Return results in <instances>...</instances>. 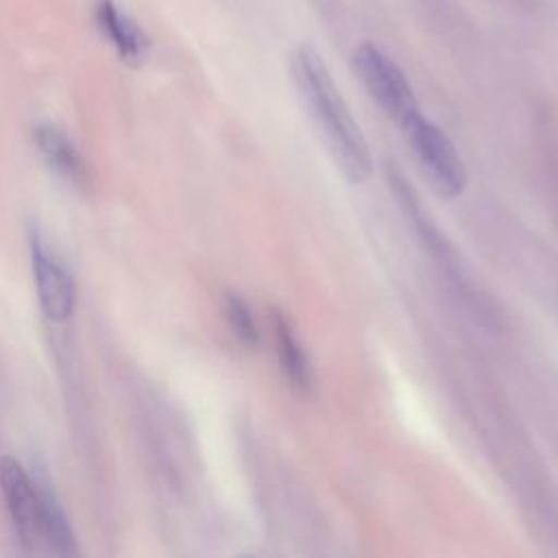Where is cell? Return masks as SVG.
<instances>
[{
    "label": "cell",
    "mask_w": 558,
    "mask_h": 558,
    "mask_svg": "<svg viewBox=\"0 0 558 558\" xmlns=\"http://www.w3.org/2000/svg\"><path fill=\"white\" fill-rule=\"evenodd\" d=\"M290 68L296 89L338 170L351 183L366 181L373 168L366 137L338 92L325 59L312 44H301L292 52Z\"/></svg>",
    "instance_id": "1"
},
{
    "label": "cell",
    "mask_w": 558,
    "mask_h": 558,
    "mask_svg": "<svg viewBox=\"0 0 558 558\" xmlns=\"http://www.w3.org/2000/svg\"><path fill=\"white\" fill-rule=\"evenodd\" d=\"M0 490L24 545L48 547L61 556L76 551L74 532L54 493L11 456L0 458Z\"/></svg>",
    "instance_id": "2"
},
{
    "label": "cell",
    "mask_w": 558,
    "mask_h": 558,
    "mask_svg": "<svg viewBox=\"0 0 558 558\" xmlns=\"http://www.w3.org/2000/svg\"><path fill=\"white\" fill-rule=\"evenodd\" d=\"M351 65L371 98L399 126L421 111L403 70L375 44H357L351 54Z\"/></svg>",
    "instance_id": "3"
},
{
    "label": "cell",
    "mask_w": 558,
    "mask_h": 558,
    "mask_svg": "<svg viewBox=\"0 0 558 558\" xmlns=\"http://www.w3.org/2000/svg\"><path fill=\"white\" fill-rule=\"evenodd\" d=\"M416 163L442 196H458L466 187V168L449 135L421 111L401 124Z\"/></svg>",
    "instance_id": "4"
},
{
    "label": "cell",
    "mask_w": 558,
    "mask_h": 558,
    "mask_svg": "<svg viewBox=\"0 0 558 558\" xmlns=\"http://www.w3.org/2000/svg\"><path fill=\"white\" fill-rule=\"evenodd\" d=\"M28 251L37 301L44 316L52 323L68 320L76 305V288L70 270L39 229H31Z\"/></svg>",
    "instance_id": "5"
},
{
    "label": "cell",
    "mask_w": 558,
    "mask_h": 558,
    "mask_svg": "<svg viewBox=\"0 0 558 558\" xmlns=\"http://www.w3.org/2000/svg\"><path fill=\"white\" fill-rule=\"evenodd\" d=\"M96 24L126 65L140 68L146 61L150 50L146 33L113 0L96 2Z\"/></svg>",
    "instance_id": "6"
},
{
    "label": "cell",
    "mask_w": 558,
    "mask_h": 558,
    "mask_svg": "<svg viewBox=\"0 0 558 558\" xmlns=\"http://www.w3.org/2000/svg\"><path fill=\"white\" fill-rule=\"evenodd\" d=\"M35 144L44 157V161L54 170L61 179L72 185L85 187L87 185V168L85 161L74 146V142L52 122H39L33 131Z\"/></svg>",
    "instance_id": "7"
},
{
    "label": "cell",
    "mask_w": 558,
    "mask_h": 558,
    "mask_svg": "<svg viewBox=\"0 0 558 558\" xmlns=\"http://www.w3.org/2000/svg\"><path fill=\"white\" fill-rule=\"evenodd\" d=\"M275 342H277V355L286 377L294 386L307 388L312 384V368H310L307 355L303 353V347L299 344V340L294 338L290 325L281 314H275Z\"/></svg>",
    "instance_id": "8"
},
{
    "label": "cell",
    "mask_w": 558,
    "mask_h": 558,
    "mask_svg": "<svg viewBox=\"0 0 558 558\" xmlns=\"http://www.w3.org/2000/svg\"><path fill=\"white\" fill-rule=\"evenodd\" d=\"M225 312H227V320H229L233 333L244 344L255 347L259 342V331H257V325H255V318H253L248 305L238 294H227Z\"/></svg>",
    "instance_id": "9"
}]
</instances>
